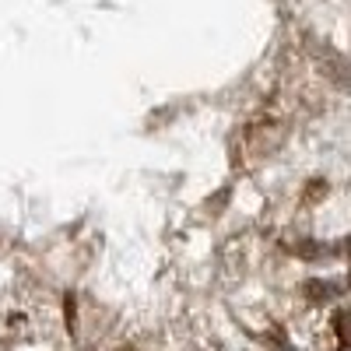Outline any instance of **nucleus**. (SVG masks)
<instances>
[{
	"label": "nucleus",
	"mask_w": 351,
	"mask_h": 351,
	"mask_svg": "<svg viewBox=\"0 0 351 351\" xmlns=\"http://www.w3.org/2000/svg\"><path fill=\"white\" fill-rule=\"evenodd\" d=\"M334 330H337L341 344H344V348H351V309L337 313V319H334Z\"/></svg>",
	"instance_id": "nucleus-1"
}]
</instances>
